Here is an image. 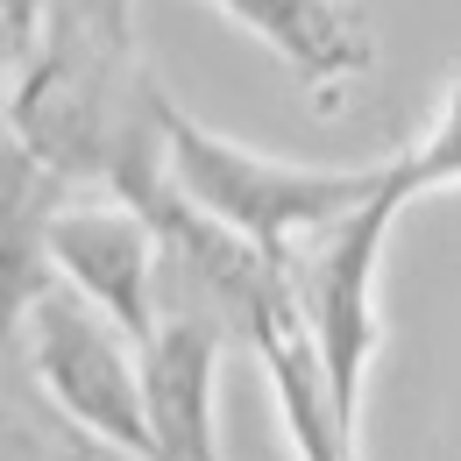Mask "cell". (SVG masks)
Wrapping results in <instances>:
<instances>
[{
	"label": "cell",
	"mask_w": 461,
	"mask_h": 461,
	"mask_svg": "<svg viewBox=\"0 0 461 461\" xmlns=\"http://www.w3.org/2000/svg\"><path fill=\"white\" fill-rule=\"evenodd\" d=\"M71 199H78L71 177L50 171L29 142L0 135V341H22V320L36 312V298L58 291L50 234Z\"/></svg>",
	"instance_id": "8992f818"
},
{
	"label": "cell",
	"mask_w": 461,
	"mask_h": 461,
	"mask_svg": "<svg viewBox=\"0 0 461 461\" xmlns=\"http://www.w3.org/2000/svg\"><path fill=\"white\" fill-rule=\"evenodd\" d=\"M22 348H29V369H36L43 398L78 433H93L121 461H157L149 411H142V355L93 298H78L71 285L43 291L36 312L22 320Z\"/></svg>",
	"instance_id": "3957f363"
},
{
	"label": "cell",
	"mask_w": 461,
	"mask_h": 461,
	"mask_svg": "<svg viewBox=\"0 0 461 461\" xmlns=\"http://www.w3.org/2000/svg\"><path fill=\"white\" fill-rule=\"evenodd\" d=\"M213 7L241 22L256 43H270L312 93H341L376 64V36L348 0H213Z\"/></svg>",
	"instance_id": "52a82bcc"
},
{
	"label": "cell",
	"mask_w": 461,
	"mask_h": 461,
	"mask_svg": "<svg viewBox=\"0 0 461 461\" xmlns=\"http://www.w3.org/2000/svg\"><path fill=\"white\" fill-rule=\"evenodd\" d=\"M58 256V285L93 298L128 341L142 348L164 320V234L149 213H135L128 199H71L50 234Z\"/></svg>",
	"instance_id": "277c9868"
},
{
	"label": "cell",
	"mask_w": 461,
	"mask_h": 461,
	"mask_svg": "<svg viewBox=\"0 0 461 461\" xmlns=\"http://www.w3.org/2000/svg\"><path fill=\"white\" fill-rule=\"evenodd\" d=\"M404 213V192L391 164H384V185L334 213L327 228L298 234L291 256L277 263L291 291V312L312 341V362H320V384L327 398L355 426L362 411V376H369V355H376V334H384V312H376V277H384V241H391V221Z\"/></svg>",
	"instance_id": "7a4b0ae2"
},
{
	"label": "cell",
	"mask_w": 461,
	"mask_h": 461,
	"mask_svg": "<svg viewBox=\"0 0 461 461\" xmlns=\"http://www.w3.org/2000/svg\"><path fill=\"white\" fill-rule=\"evenodd\" d=\"M391 177H398L404 206L426 199V192L461 185V64H455V78H447V93H440V114L426 121V135L404 157H391Z\"/></svg>",
	"instance_id": "ba28073f"
},
{
	"label": "cell",
	"mask_w": 461,
	"mask_h": 461,
	"mask_svg": "<svg viewBox=\"0 0 461 461\" xmlns=\"http://www.w3.org/2000/svg\"><path fill=\"white\" fill-rule=\"evenodd\" d=\"M234 334L199 305H164L142 355V411L157 461H221V348Z\"/></svg>",
	"instance_id": "5b68a950"
},
{
	"label": "cell",
	"mask_w": 461,
	"mask_h": 461,
	"mask_svg": "<svg viewBox=\"0 0 461 461\" xmlns=\"http://www.w3.org/2000/svg\"><path fill=\"white\" fill-rule=\"evenodd\" d=\"M128 7H135V0H128Z\"/></svg>",
	"instance_id": "8fae6325"
},
{
	"label": "cell",
	"mask_w": 461,
	"mask_h": 461,
	"mask_svg": "<svg viewBox=\"0 0 461 461\" xmlns=\"http://www.w3.org/2000/svg\"><path fill=\"white\" fill-rule=\"evenodd\" d=\"M14 64H22V43H14V29L0 22V71H14Z\"/></svg>",
	"instance_id": "30bf717a"
},
{
	"label": "cell",
	"mask_w": 461,
	"mask_h": 461,
	"mask_svg": "<svg viewBox=\"0 0 461 461\" xmlns=\"http://www.w3.org/2000/svg\"><path fill=\"white\" fill-rule=\"evenodd\" d=\"M0 22L14 29V43H22V58H29V43H36V29H43V0H0Z\"/></svg>",
	"instance_id": "9c48e42d"
},
{
	"label": "cell",
	"mask_w": 461,
	"mask_h": 461,
	"mask_svg": "<svg viewBox=\"0 0 461 461\" xmlns=\"http://www.w3.org/2000/svg\"><path fill=\"white\" fill-rule=\"evenodd\" d=\"M164 164H171L177 199H185L199 221L228 228L234 241H249V249L270 256V263H285L298 234L327 228L334 213L362 206V199L384 185V164H369V171L285 164V157H270V149H249V142H228V135L199 128V121L185 114V107H171V100H164Z\"/></svg>",
	"instance_id": "6da1fadb"
}]
</instances>
